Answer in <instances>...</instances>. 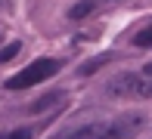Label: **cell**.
I'll use <instances>...</instances> for the list:
<instances>
[{"label": "cell", "instance_id": "obj_3", "mask_svg": "<svg viewBox=\"0 0 152 139\" xmlns=\"http://www.w3.org/2000/svg\"><path fill=\"white\" fill-rule=\"evenodd\" d=\"M62 99H65V93H62V90H56V93H47V96H40L37 102H31L28 111H31V114H37V111H50V108H56Z\"/></svg>", "mask_w": 152, "mask_h": 139}, {"label": "cell", "instance_id": "obj_5", "mask_svg": "<svg viewBox=\"0 0 152 139\" xmlns=\"http://www.w3.org/2000/svg\"><path fill=\"white\" fill-rule=\"evenodd\" d=\"M106 62H109V56H96V59L84 62V65L78 68V74H81V77H87V74H93V71H96V68H102V65H106Z\"/></svg>", "mask_w": 152, "mask_h": 139}, {"label": "cell", "instance_id": "obj_4", "mask_svg": "<svg viewBox=\"0 0 152 139\" xmlns=\"http://www.w3.org/2000/svg\"><path fill=\"white\" fill-rule=\"evenodd\" d=\"M99 3H112V0H78V3L72 6V19H84V16H90V12H93Z\"/></svg>", "mask_w": 152, "mask_h": 139}, {"label": "cell", "instance_id": "obj_2", "mask_svg": "<svg viewBox=\"0 0 152 139\" xmlns=\"http://www.w3.org/2000/svg\"><path fill=\"white\" fill-rule=\"evenodd\" d=\"M62 68L59 59H34L28 68H22L19 74H12L10 80H6V90H28L34 83H44L47 77H53Z\"/></svg>", "mask_w": 152, "mask_h": 139}, {"label": "cell", "instance_id": "obj_8", "mask_svg": "<svg viewBox=\"0 0 152 139\" xmlns=\"http://www.w3.org/2000/svg\"><path fill=\"white\" fill-rule=\"evenodd\" d=\"M0 139H31V127H19V130H10V133H3Z\"/></svg>", "mask_w": 152, "mask_h": 139}, {"label": "cell", "instance_id": "obj_1", "mask_svg": "<svg viewBox=\"0 0 152 139\" xmlns=\"http://www.w3.org/2000/svg\"><path fill=\"white\" fill-rule=\"evenodd\" d=\"M143 127V114H121L106 117V121H87L78 127H65L50 139H130Z\"/></svg>", "mask_w": 152, "mask_h": 139}, {"label": "cell", "instance_id": "obj_6", "mask_svg": "<svg viewBox=\"0 0 152 139\" xmlns=\"http://www.w3.org/2000/svg\"><path fill=\"white\" fill-rule=\"evenodd\" d=\"M134 46H146V50H152V22L143 28V31L134 34Z\"/></svg>", "mask_w": 152, "mask_h": 139}, {"label": "cell", "instance_id": "obj_7", "mask_svg": "<svg viewBox=\"0 0 152 139\" xmlns=\"http://www.w3.org/2000/svg\"><path fill=\"white\" fill-rule=\"evenodd\" d=\"M19 53H22V43H19V40H12V43H6L3 50H0V65H3V62H10V59H16Z\"/></svg>", "mask_w": 152, "mask_h": 139}]
</instances>
